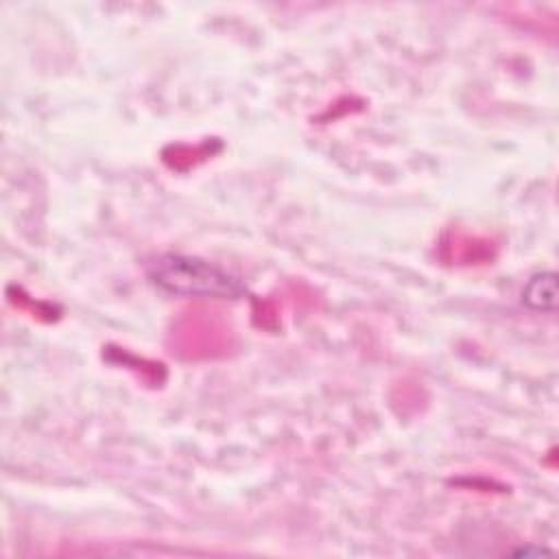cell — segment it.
I'll return each instance as SVG.
<instances>
[{"mask_svg": "<svg viewBox=\"0 0 559 559\" xmlns=\"http://www.w3.org/2000/svg\"><path fill=\"white\" fill-rule=\"evenodd\" d=\"M151 280L173 295L236 299L242 286L223 269L192 255L166 253L148 264Z\"/></svg>", "mask_w": 559, "mask_h": 559, "instance_id": "1", "label": "cell"}, {"mask_svg": "<svg viewBox=\"0 0 559 559\" xmlns=\"http://www.w3.org/2000/svg\"><path fill=\"white\" fill-rule=\"evenodd\" d=\"M522 301L531 310L555 312V308H557V275L552 271L533 275L522 290Z\"/></svg>", "mask_w": 559, "mask_h": 559, "instance_id": "2", "label": "cell"}]
</instances>
